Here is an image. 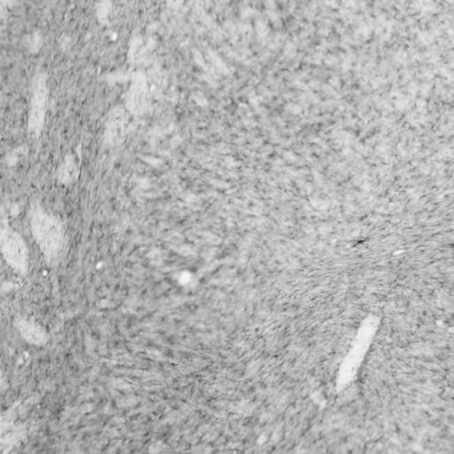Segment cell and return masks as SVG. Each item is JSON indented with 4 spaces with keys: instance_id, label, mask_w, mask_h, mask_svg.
I'll list each match as a JSON object with an SVG mask.
<instances>
[{
    "instance_id": "7a4b0ae2",
    "label": "cell",
    "mask_w": 454,
    "mask_h": 454,
    "mask_svg": "<svg viewBox=\"0 0 454 454\" xmlns=\"http://www.w3.org/2000/svg\"><path fill=\"white\" fill-rule=\"evenodd\" d=\"M1 249L9 265L20 272L27 271L29 251L20 233L6 225L1 230Z\"/></svg>"
},
{
    "instance_id": "5b68a950",
    "label": "cell",
    "mask_w": 454,
    "mask_h": 454,
    "mask_svg": "<svg viewBox=\"0 0 454 454\" xmlns=\"http://www.w3.org/2000/svg\"><path fill=\"white\" fill-rule=\"evenodd\" d=\"M21 330L24 335L32 340H40L43 338L44 334L42 332L40 327L37 324L31 322V321H22L20 324Z\"/></svg>"
},
{
    "instance_id": "6da1fadb",
    "label": "cell",
    "mask_w": 454,
    "mask_h": 454,
    "mask_svg": "<svg viewBox=\"0 0 454 454\" xmlns=\"http://www.w3.org/2000/svg\"><path fill=\"white\" fill-rule=\"evenodd\" d=\"M31 228L36 242L45 257L54 260L60 257L66 245V231L61 220L41 207H35Z\"/></svg>"
},
{
    "instance_id": "277c9868",
    "label": "cell",
    "mask_w": 454,
    "mask_h": 454,
    "mask_svg": "<svg viewBox=\"0 0 454 454\" xmlns=\"http://www.w3.org/2000/svg\"><path fill=\"white\" fill-rule=\"evenodd\" d=\"M77 175H79V170H77L76 161L73 155H68L58 170V178L61 183L70 185L77 180Z\"/></svg>"
},
{
    "instance_id": "8992f818",
    "label": "cell",
    "mask_w": 454,
    "mask_h": 454,
    "mask_svg": "<svg viewBox=\"0 0 454 454\" xmlns=\"http://www.w3.org/2000/svg\"><path fill=\"white\" fill-rule=\"evenodd\" d=\"M212 61H215V65L223 73L226 74L228 72V69L226 66V64L223 63V61L220 59L219 56H217L215 54H212Z\"/></svg>"
},
{
    "instance_id": "3957f363",
    "label": "cell",
    "mask_w": 454,
    "mask_h": 454,
    "mask_svg": "<svg viewBox=\"0 0 454 454\" xmlns=\"http://www.w3.org/2000/svg\"><path fill=\"white\" fill-rule=\"evenodd\" d=\"M48 89L47 79L43 75L36 79L32 96L29 128L33 134H40L44 125L45 109H47Z\"/></svg>"
}]
</instances>
